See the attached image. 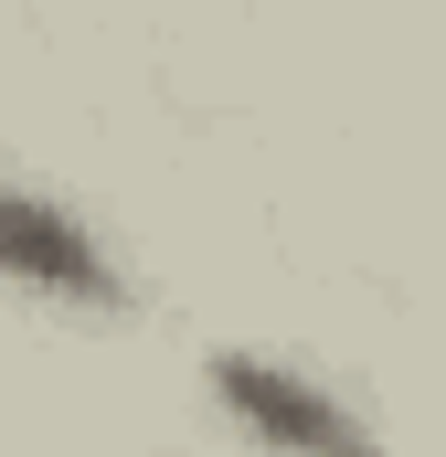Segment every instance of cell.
I'll return each instance as SVG.
<instances>
[{
  "label": "cell",
  "mask_w": 446,
  "mask_h": 457,
  "mask_svg": "<svg viewBox=\"0 0 446 457\" xmlns=\"http://www.w3.org/2000/svg\"><path fill=\"white\" fill-rule=\"evenodd\" d=\"M0 266H11V277H32V287H54V298H86V309L128 298V287L107 277V255L64 224L54 203H32V192H0Z\"/></svg>",
  "instance_id": "6da1fadb"
},
{
  "label": "cell",
  "mask_w": 446,
  "mask_h": 457,
  "mask_svg": "<svg viewBox=\"0 0 446 457\" xmlns=\"http://www.w3.org/2000/svg\"><path fill=\"white\" fill-rule=\"evenodd\" d=\"M213 394L244 415V426H266V436H287V447H361V426L319 404L309 383H287V372H266V361H244V351H223L213 361Z\"/></svg>",
  "instance_id": "7a4b0ae2"
}]
</instances>
